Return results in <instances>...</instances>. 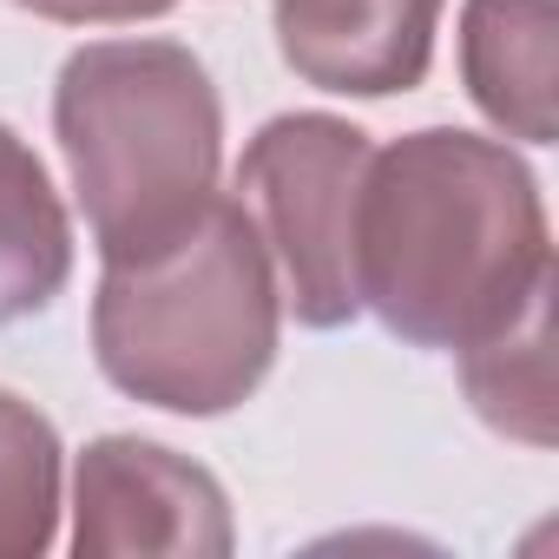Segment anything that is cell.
I'll list each match as a JSON object with an SVG mask.
<instances>
[{"instance_id": "cell-9", "label": "cell", "mask_w": 559, "mask_h": 559, "mask_svg": "<svg viewBox=\"0 0 559 559\" xmlns=\"http://www.w3.org/2000/svg\"><path fill=\"white\" fill-rule=\"evenodd\" d=\"M461 389L493 435L552 448V290L461 349Z\"/></svg>"}, {"instance_id": "cell-8", "label": "cell", "mask_w": 559, "mask_h": 559, "mask_svg": "<svg viewBox=\"0 0 559 559\" xmlns=\"http://www.w3.org/2000/svg\"><path fill=\"white\" fill-rule=\"evenodd\" d=\"M73 276V224L40 152L0 126V330L40 317Z\"/></svg>"}, {"instance_id": "cell-5", "label": "cell", "mask_w": 559, "mask_h": 559, "mask_svg": "<svg viewBox=\"0 0 559 559\" xmlns=\"http://www.w3.org/2000/svg\"><path fill=\"white\" fill-rule=\"evenodd\" d=\"M237 546L224 487L165 441L99 435L73 467L80 559H224Z\"/></svg>"}, {"instance_id": "cell-4", "label": "cell", "mask_w": 559, "mask_h": 559, "mask_svg": "<svg viewBox=\"0 0 559 559\" xmlns=\"http://www.w3.org/2000/svg\"><path fill=\"white\" fill-rule=\"evenodd\" d=\"M369 158H376L369 132L336 112H284L237 158L243 211L276 276H284V304L304 330H343L362 317L356 204H362Z\"/></svg>"}, {"instance_id": "cell-11", "label": "cell", "mask_w": 559, "mask_h": 559, "mask_svg": "<svg viewBox=\"0 0 559 559\" xmlns=\"http://www.w3.org/2000/svg\"><path fill=\"white\" fill-rule=\"evenodd\" d=\"M14 8L60 21V27H126V21H158L178 0H14Z\"/></svg>"}, {"instance_id": "cell-1", "label": "cell", "mask_w": 559, "mask_h": 559, "mask_svg": "<svg viewBox=\"0 0 559 559\" xmlns=\"http://www.w3.org/2000/svg\"><path fill=\"white\" fill-rule=\"evenodd\" d=\"M552 290L539 178L500 139L428 126L369 158L356 297L408 349H467Z\"/></svg>"}, {"instance_id": "cell-3", "label": "cell", "mask_w": 559, "mask_h": 559, "mask_svg": "<svg viewBox=\"0 0 559 559\" xmlns=\"http://www.w3.org/2000/svg\"><path fill=\"white\" fill-rule=\"evenodd\" d=\"M53 132L106 263L165 250L217 198L224 106L178 40L80 47L53 86Z\"/></svg>"}, {"instance_id": "cell-7", "label": "cell", "mask_w": 559, "mask_h": 559, "mask_svg": "<svg viewBox=\"0 0 559 559\" xmlns=\"http://www.w3.org/2000/svg\"><path fill=\"white\" fill-rule=\"evenodd\" d=\"M559 8L552 0H467L461 8V80L467 99L520 145L559 139Z\"/></svg>"}, {"instance_id": "cell-6", "label": "cell", "mask_w": 559, "mask_h": 559, "mask_svg": "<svg viewBox=\"0 0 559 559\" xmlns=\"http://www.w3.org/2000/svg\"><path fill=\"white\" fill-rule=\"evenodd\" d=\"M448 0H276V53L284 67L343 99L415 93L435 67Z\"/></svg>"}, {"instance_id": "cell-2", "label": "cell", "mask_w": 559, "mask_h": 559, "mask_svg": "<svg viewBox=\"0 0 559 559\" xmlns=\"http://www.w3.org/2000/svg\"><path fill=\"white\" fill-rule=\"evenodd\" d=\"M284 336L276 263L243 211V198H211V211L152 257L106 263L93 297L99 376L165 415H230L257 395Z\"/></svg>"}, {"instance_id": "cell-10", "label": "cell", "mask_w": 559, "mask_h": 559, "mask_svg": "<svg viewBox=\"0 0 559 559\" xmlns=\"http://www.w3.org/2000/svg\"><path fill=\"white\" fill-rule=\"evenodd\" d=\"M60 533V435L0 389V559H40Z\"/></svg>"}]
</instances>
